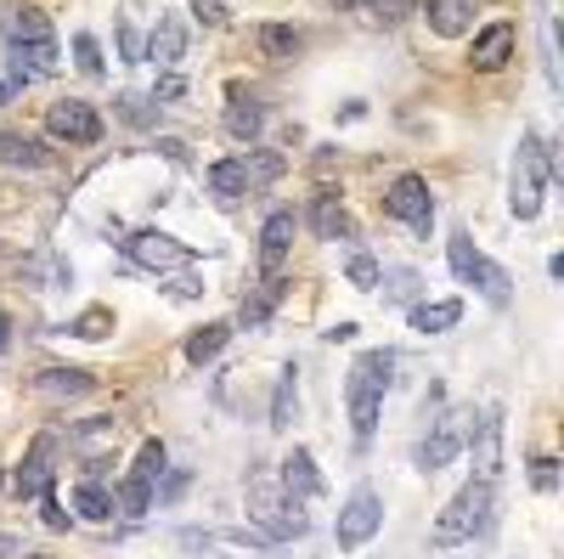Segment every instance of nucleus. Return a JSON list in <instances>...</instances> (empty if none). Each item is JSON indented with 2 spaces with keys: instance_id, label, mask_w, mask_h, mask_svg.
Segmentation results:
<instances>
[{
  "instance_id": "obj_7",
  "label": "nucleus",
  "mask_w": 564,
  "mask_h": 559,
  "mask_svg": "<svg viewBox=\"0 0 564 559\" xmlns=\"http://www.w3.org/2000/svg\"><path fill=\"white\" fill-rule=\"evenodd\" d=\"M164 469H170V452H164V441H142L136 469H130L124 486H119V509H124L130 520H142V514L153 509V486H158Z\"/></svg>"
},
{
  "instance_id": "obj_9",
  "label": "nucleus",
  "mask_w": 564,
  "mask_h": 559,
  "mask_svg": "<svg viewBox=\"0 0 564 559\" xmlns=\"http://www.w3.org/2000/svg\"><path fill=\"white\" fill-rule=\"evenodd\" d=\"M379 525H384V503H379V491H373V486H356V491H350V503L339 509L334 537H339V548H361V543H373V537H379Z\"/></svg>"
},
{
  "instance_id": "obj_4",
  "label": "nucleus",
  "mask_w": 564,
  "mask_h": 559,
  "mask_svg": "<svg viewBox=\"0 0 564 559\" xmlns=\"http://www.w3.org/2000/svg\"><path fill=\"white\" fill-rule=\"evenodd\" d=\"M249 520L265 525V543H288V537H305V514H300V498H288L283 480H265L254 475L249 480Z\"/></svg>"
},
{
  "instance_id": "obj_25",
  "label": "nucleus",
  "mask_w": 564,
  "mask_h": 559,
  "mask_svg": "<svg viewBox=\"0 0 564 559\" xmlns=\"http://www.w3.org/2000/svg\"><path fill=\"white\" fill-rule=\"evenodd\" d=\"M496 469H503V418L485 413L480 418V475L496 480Z\"/></svg>"
},
{
  "instance_id": "obj_12",
  "label": "nucleus",
  "mask_w": 564,
  "mask_h": 559,
  "mask_svg": "<svg viewBox=\"0 0 564 559\" xmlns=\"http://www.w3.org/2000/svg\"><path fill=\"white\" fill-rule=\"evenodd\" d=\"M429 424H435V430H429L423 447H418V469H446L457 457V447H463V436H469V413H441Z\"/></svg>"
},
{
  "instance_id": "obj_39",
  "label": "nucleus",
  "mask_w": 564,
  "mask_h": 559,
  "mask_svg": "<svg viewBox=\"0 0 564 559\" xmlns=\"http://www.w3.org/2000/svg\"><path fill=\"white\" fill-rule=\"evenodd\" d=\"M181 91H187V80H176V74H164V80H158V91H153V103H176Z\"/></svg>"
},
{
  "instance_id": "obj_1",
  "label": "nucleus",
  "mask_w": 564,
  "mask_h": 559,
  "mask_svg": "<svg viewBox=\"0 0 564 559\" xmlns=\"http://www.w3.org/2000/svg\"><path fill=\"white\" fill-rule=\"evenodd\" d=\"M7 40H12V69L23 80H46L57 74V62H62V46H57V28L40 7H17L7 12Z\"/></svg>"
},
{
  "instance_id": "obj_21",
  "label": "nucleus",
  "mask_w": 564,
  "mask_h": 559,
  "mask_svg": "<svg viewBox=\"0 0 564 559\" xmlns=\"http://www.w3.org/2000/svg\"><path fill=\"white\" fill-rule=\"evenodd\" d=\"M209 192H215V199H243V192H249V164L243 158H220V164H209Z\"/></svg>"
},
{
  "instance_id": "obj_27",
  "label": "nucleus",
  "mask_w": 564,
  "mask_h": 559,
  "mask_svg": "<svg viewBox=\"0 0 564 559\" xmlns=\"http://www.w3.org/2000/svg\"><path fill=\"white\" fill-rule=\"evenodd\" d=\"M293 407H300V379H293V368H283L277 396H272V430H277V436L293 424Z\"/></svg>"
},
{
  "instance_id": "obj_30",
  "label": "nucleus",
  "mask_w": 564,
  "mask_h": 559,
  "mask_svg": "<svg viewBox=\"0 0 564 559\" xmlns=\"http://www.w3.org/2000/svg\"><path fill=\"white\" fill-rule=\"evenodd\" d=\"M277 300H283V277H265V288L254 294V300H243V328H260Z\"/></svg>"
},
{
  "instance_id": "obj_22",
  "label": "nucleus",
  "mask_w": 564,
  "mask_h": 559,
  "mask_svg": "<svg viewBox=\"0 0 564 559\" xmlns=\"http://www.w3.org/2000/svg\"><path fill=\"white\" fill-rule=\"evenodd\" d=\"M226 340H231V322H204V328L187 340V361H192V368H204V361H215V356L226 350Z\"/></svg>"
},
{
  "instance_id": "obj_2",
  "label": "nucleus",
  "mask_w": 564,
  "mask_h": 559,
  "mask_svg": "<svg viewBox=\"0 0 564 559\" xmlns=\"http://www.w3.org/2000/svg\"><path fill=\"white\" fill-rule=\"evenodd\" d=\"M389 368H395V356L389 350H361L356 356V368H350V430L356 441H373L379 430V413H384V390H389Z\"/></svg>"
},
{
  "instance_id": "obj_3",
  "label": "nucleus",
  "mask_w": 564,
  "mask_h": 559,
  "mask_svg": "<svg viewBox=\"0 0 564 559\" xmlns=\"http://www.w3.org/2000/svg\"><path fill=\"white\" fill-rule=\"evenodd\" d=\"M491 498H496V486L485 475H475L469 486L457 491V498L441 509V520L429 525V543L435 548H457V543H475L485 532V520H491Z\"/></svg>"
},
{
  "instance_id": "obj_8",
  "label": "nucleus",
  "mask_w": 564,
  "mask_h": 559,
  "mask_svg": "<svg viewBox=\"0 0 564 559\" xmlns=\"http://www.w3.org/2000/svg\"><path fill=\"white\" fill-rule=\"evenodd\" d=\"M384 210L401 221V226H412L418 238L435 233V192H429L423 176H401V181H395V187L384 192Z\"/></svg>"
},
{
  "instance_id": "obj_11",
  "label": "nucleus",
  "mask_w": 564,
  "mask_h": 559,
  "mask_svg": "<svg viewBox=\"0 0 564 559\" xmlns=\"http://www.w3.org/2000/svg\"><path fill=\"white\" fill-rule=\"evenodd\" d=\"M46 130H51L57 142L96 147V142H103V114H96L91 103H80V96H69V103H51V114H46Z\"/></svg>"
},
{
  "instance_id": "obj_6",
  "label": "nucleus",
  "mask_w": 564,
  "mask_h": 559,
  "mask_svg": "<svg viewBox=\"0 0 564 559\" xmlns=\"http://www.w3.org/2000/svg\"><path fill=\"white\" fill-rule=\"evenodd\" d=\"M446 260H452L457 283H475L491 306H508V300H514V277L496 266V260H485L469 233H452V238H446Z\"/></svg>"
},
{
  "instance_id": "obj_35",
  "label": "nucleus",
  "mask_w": 564,
  "mask_h": 559,
  "mask_svg": "<svg viewBox=\"0 0 564 559\" xmlns=\"http://www.w3.org/2000/svg\"><path fill=\"white\" fill-rule=\"evenodd\" d=\"M40 509H46V514H40V520H46V525H51V532H69V514H62V503H57V498H51V491H40Z\"/></svg>"
},
{
  "instance_id": "obj_19",
  "label": "nucleus",
  "mask_w": 564,
  "mask_h": 559,
  "mask_svg": "<svg viewBox=\"0 0 564 559\" xmlns=\"http://www.w3.org/2000/svg\"><path fill=\"white\" fill-rule=\"evenodd\" d=\"M311 226H316V238H356L350 210L339 204V192H316V204H311Z\"/></svg>"
},
{
  "instance_id": "obj_31",
  "label": "nucleus",
  "mask_w": 564,
  "mask_h": 559,
  "mask_svg": "<svg viewBox=\"0 0 564 559\" xmlns=\"http://www.w3.org/2000/svg\"><path fill=\"white\" fill-rule=\"evenodd\" d=\"M0 164H51V153H35V142L0 136Z\"/></svg>"
},
{
  "instance_id": "obj_28",
  "label": "nucleus",
  "mask_w": 564,
  "mask_h": 559,
  "mask_svg": "<svg viewBox=\"0 0 564 559\" xmlns=\"http://www.w3.org/2000/svg\"><path fill=\"white\" fill-rule=\"evenodd\" d=\"M339 12H361V17H373V23H401L412 12V0H334Z\"/></svg>"
},
{
  "instance_id": "obj_15",
  "label": "nucleus",
  "mask_w": 564,
  "mask_h": 559,
  "mask_svg": "<svg viewBox=\"0 0 564 559\" xmlns=\"http://www.w3.org/2000/svg\"><path fill=\"white\" fill-rule=\"evenodd\" d=\"M508 57H514V23H491V28H480V35H475V51H469L475 69L496 74Z\"/></svg>"
},
{
  "instance_id": "obj_29",
  "label": "nucleus",
  "mask_w": 564,
  "mask_h": 559,
  "mask_svg": "<svg viewBox=\"0 0 564 559\" xmlns=\"http://www.w3.org/2000/svg\"><path fill=\"white\" fill-rule=\"evenodd\" d=\"M40 390H46V396H85L91 373H80V368H51V373H40Z\"/></svg>"
},
{
  "instance_id": "obj_37",
  "label": "nucleus",
  "mask_w": 564,
  "mask_h": 559,
  "mask_svg": "<svg viewBox=\"0 0 564 559\" xmlns=\"http://www.w3.org/2000/svg\"><path fill=\"white\" fill-rule=\"evenodd\" d=\"M23 85H28V80H23V74L12 69V62H7V74H0V108H7V103H12V96H17Z\"/></svg>"
},
{
  "instance_id": "obj_23",
  "label": "nucleus",
  "mask_w": 564,
  "mask_h": 559,
  "mask_svg": "<svg viewBox=\"0 0 564 559\" xmlns=\"http://www.w3.org/2000/svg\"><path fill=\"white\" fill-rule=\"evenodd\" d=\"M74 509H80V520H91V525H103V520H113V498H108V486L103 480H80L74 486Z\"/></svg>"
},
{
  "instance_id": "obj_17",
  "label": "nucleus",
  "mask_w": 564,
  "mask_h": 559,
  "mask_svg": "<svg viewBox=\"0 0 564 559\" xmlns=\"http://www.w3.org/2000/svg\"><path fill=\"white\" fill-rule=\"evenodd\" d=\"M260 124H265V108H260V96L243 91V85H231V108H226V130L238 142H254L260 136Z\"/></svg>"
},
{
  "instance_id": "obj_38",
  "label": "nucleus",
  "mask_w": 564,
  "mask_h": 559,
  "mask_svg": "<svg viewBox=\"0 0 564 559\" xmlns=\"http://www.w3.org/2000/svg\"><path fill=\"white\" fill-rule=\"evenodd\" d=\"M119 46H124V62H142V40H136L130 23H119Z\"/></svg>"
},
{
  "instance_id": "obj_40",
  "label": "nucleus",
  "mask_w": 564,
  "mask_h": 559,
  "mask_svg": "<svg viewBox=\"0 0 564 559\" xmlns=\"http://www.w3.org/2000/svg\"><path fill=\"white\" fill-rule=\"evenodd\" d=\"M192 12H197V23H220V17H226L220 0H192Z\"/></svg>"
},
{
  "instance_id": "obj_36",
  "label": "nucleus",
  "mask_w": 564,
  "mask_h": 559,
  "mask_svg": "<svg viewBox=\"0 0 564 559\" xmlns=\"http://www.w3.org/2000/svg\"><path fill=\"white\" fill-rule=\"evenodd\" d=\"M530 480H537V491H553V486H559V464H553V457H537Z\"/></svg>"
},
{
  "instance_id": "obj_42",
  "label": "nucleus",
  "mask_w": 564,
  "mask_h": 559,
  "mask_svg": "<svg viewBox=\"0 0 564 559\" xmlns=\"http://www.w3.org/2000/svg\"><path fill=\"white\" fill-rule=\"evenodd\" d=\"M181 491H187V475H170V480H164V503H176Z\"/></svg>"
},
{
  "instance_id": "obj_26",
  "label": "nucleus",
  "mask_w": 564,
  "mask_h": 559,
  "mask_svg": "<svg viewBox=\"0 0 564 559\" xmlns=\"http://www.w3.org/2000/svg\"><path fill=\"white\" fill-rule=\"evenodd\" d=\"M181 51H187V28H181L176 17H164V23L153 28V46H147L142 57H153V62H181Z\"/></svg>"
},
{
  "instance_id": "obj_32",
  "label": "nucleus",
  "mask_w": 564,
  "mask_h": 559,
  "mask_svg": "<svg viewBox=\"0 0 564 559\" xmlns=\"http://www.w3.org/2000/svg\"><path fill=\"white\" fill-rule=\"evenodd\" d=\"M74 62H80V74H103V46L91 35H74Z\"/></svg>"
},
{
  "instance_id": "obj_13",
  "label": "nucleus",
  "mask_w": 564,
  "mask_h": 559,
  "mask_svg": "<svg viewBox=\"0 0 564 559\" xmlns=\"http://www.w3.org/2000/svg\"><path fill=\"white\" fill-rule=\"evenodd\" d=\"M293 210H272L265 215V226H260V266H265V277H277V266L288 260V249H293Z\"/></svg>"
},
{
  "instance_id": "obj_41",
  "label": "nucleus",
  "mask_w": 564,
  "mask_h": 559,
  "mask_svg": "<svg viewBox=\"0 0 564 559\" xmlns=\"http://www.w3.org/2000/svg\"><path fill=\"white\" fill-rule=\"evenodd\" d=\"M119 103H124V119H136V124L147 119V108H142V96H119Z\"/></svg>"
},
{
  "instance_id": "obj_10",
  "label": "nucleus",
  "mask_w": 564,
  "mask_h": 559,
  "mask_svg": "<svg viewBox=\"0 0 564 559\" xmlns=\"http://www.w3.org/2000/svg\"><path fill=\"white\" fill-rule=\"evenodd\" d=\"M124 254L136 260V266H147V272H181V266H192V260H197V249L176 243L170 233H130Z\"/></svg>"
},
{
  "instance_id": "obj_14",
  "label": "nucleus",
  "mask_w": 564,
  "mask_h": 559,
  "mask_svg": "<svg viewBox=\"0 0 564 559\" xmlns=\"http://www.w3.org/2000/svg\"><path fill=\"white\" fill-rule=\"evenodd\" d=\"M51 457H57V441H51V436H40L35 447H28V457L17 464V491H23V498H40V491H51V475H57Z\"/></svg>"
},
{
  "instance_id": "obj_45",
  "label": "nucleus",
  "mask_w": 564,
  "mask_h": 559,
  "mask_svg": "<svg viewBox=\"0 0 564 559\" xmlns=\"http://www.w3.org/2000/svg\"><path fill=\"white\" fill-rule=\"evenodd\" d=\"M23 559H51V554H23Z\"/></svg>"
},
{
  "instance_id": "obj_20",
  "label": "nucleus",
  "mask_w": 564,
  "mask_h": 559,
  "mask_svg": "<svg viewBox=\"0 0 564 559\" xmlns=\"http://www.w3.org/2000/svg\"><path fill=\"white\" fill-rule=\"evenodd\" d=\"M463 322V300H423L412 306V328L418 334H446V328Z\"/></svg>"
},
{
  "instance_id": "obj_24",
  "label": "nucleus",
  "mask_w": 564,
  "mask_h": 559,
  "mask_svg": "<svg viewBox=\"0 0 564 559\" xmlns=\"http://www.w3.org/2000/svg\"><path fill=\"white\" fill-rule=\"evenodd\" d=\"M300 46H305V35H300V28H288V23H265V28H260V51L272 57V62L300 57Z\"/></svg>"
},
{
  "instance_id": "obj_18",
  "label": "nucleus",
  "mask_w": 564,
  "mask_h": 559,
  "mask_svg": "<svg viewBox=\"0 0 564 559\" xmlns=\"http://www.w3.org/2000/svg\"><path fill=\"white\" fill-rule=\"evenodd\" d=\"M423 17H429V28H435V35L457 40V35H469L475 7H469V0H429V7H423Z\"/></svg>"
},
{
  "instance_id": "obj_43",
  "label": "nucleus",
  "mask_w": 564,
  "mask_h": 559,
  "mask_svg": "<svg viewBox=\"0 0 564 559\" xmlns=\"http://www.w3.org/2000/svg\"><path fill=\"white\" fill-rule=\"evenodd\" d=\"M7 345H12V322L0 317V356H7Z\"/></svg>"
},
{
  "instance_id": "obj_34",
  "label": "nucleus",
  "mask_w": 564,
  "mask_h": 559,
  "mask_svg": "<svg viewBox=\"0 0 564 559\" xmlns=\"http://www.w3.org/2000/svg\"><path fill=\"white\" fill-rule=\"evenodd\" d=\"M74 334H85V340H103V334H108V311H85V317L74 322Z\"/></svg>"
},
{
  "instance_id": "obj_5",
  "label": "nucleus",
  "mask_w": 564,
  "mask_h": 559,
  "mask_svg": "<svg viewBox=\"0 0 564 559\" xmlns=\"http://www.w3.org/2000/svg\"><path fill=\"white\" fill-rule=\"evenodd\" d=\"M548 176H553V153L542 147L537 130H530V136L519 142V158H514V192H508V204H514L519 221H537V215H542Z\"/></svg>"
},
{
  "instance_id": "obj_16",
  "label": "nucleus",
  "mask_w": 564,
  "mask_h": 559,
  "mask_svg": "<svg viewBox=\"0 0 564 559\" xmlns=\"http://www.w3.org/2000/svg\"><path fill=\"white\" fill-rule=\"evenodd\" d=\"M283 491L288 498H322V475H316V457L305 452V447H293L288 457H283Z\"/></svg>"
},
{
  "instance_id": "obj_33",
  "label": "nucleus",
  "mask_w": 564,
  "mask_h": 559,
  "mask_svg": "<svg viewBox=\"0 0 564 559\" xmlns=\"http://www.w3.org/2000/svg\"><path fill=\"white\" fill-rule=\"evenodd\" d=\"M356 288H379V260L373 254H350V272H345Z\"/></svg>"
},
{
  "instance_id": "obj_44",
  "label": "nucleus",
  "mask_w": 564,
  "mask_h": 559,
  "mask_svg": "<svg viewBox=\"0 0 564 559\" xmlns=\"http://www.w3.org/2000/svg\"><path fill=\"white\" fill-rule=\"evenodd\" d=\"M0 554H17V537H0Z\"/></svg>"
}]
</instances>
